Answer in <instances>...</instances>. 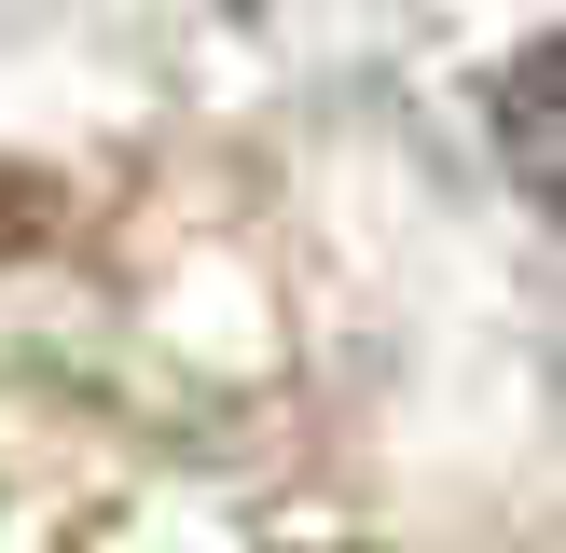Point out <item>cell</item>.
Returning a JSON list of instances; mask_svg holds the SVG:
<instances>
[{
    "instance_id": "cell-1",
    "label": "cell",
    "mask_w": 566,
    "mask_h": 553,
    "mask_svg": "<svg viewBox=\"0 0 566 553\" xmlns=\"http://www.w3.org/2000/svg\"><path fill=\"white\" fill-rule=\"evenodd\" d=\"M512 153H525V180H553V42L512 70Z\"/></svg>"
}]
</instances>
